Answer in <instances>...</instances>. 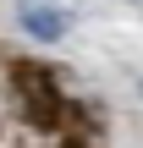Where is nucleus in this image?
Listing matches in <instances>:
<instances>
[{"label":"nucleus","mask_w":143,"mask_h":148,"mask_svg":"<svg viewBox=\"0 0 143 148\" xmlns=\"http://www.w3.org/2000/svg\"><path fill=\"white\" fill-rule=\"evenodd\" d=\"M11 82H17V93L28 99V115H39V121H55V115H61L55 82H50L39 66H17V71H11Z\"/></svg>","instance_id":"nucleus-1"},{"label":"nucleus","mask_w":143,"mask_h":148,"mask_svg":"<svg viewBox=\"0 0 143 148\" xmlns=\"http://www.w3.org/2000/svg\"><path fill=\"white\" fill-rule=\"evenodd\" d=\"M17 22H22L33 38H44V44H55V38L66 33V11H61V5H44V0H22V5H17Z\"/></svg>","instance_id":"nucleus-2"}]
</instances>
